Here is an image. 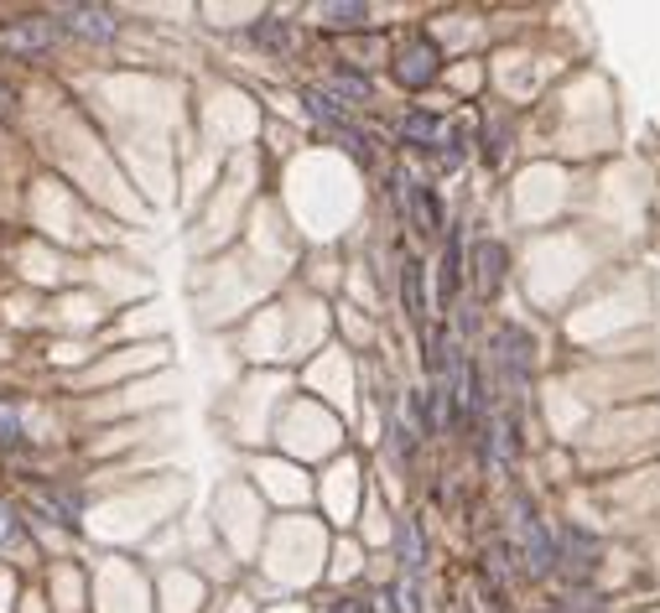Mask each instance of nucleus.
Returning a JSON list of instances; mask_svg holds the SVG:
<instances>
[{
    "instance_id": "nucleus-1",
    "label": "nucleus",
    "mask_w": 660,
    "mask_h": 613,
    "mask_svg": "<svg viewBox=\"0 0 660 613\" xmlns=\"http://www.w3.org/2000/svg\"><path fill=\"white\" fill-rule=\"evenodd\" d=\"M557 552H561L557 572L588 577L593 572V556H599V535H588L582 525H557Z\"/></svg>"
},
{
    "instance_id": "nucleus-2",
    "label": "nucleus",
    "mask_w": 660,
    "mask_h": 613,
    "mask_svg": "<svg viewBox=\"0 0 660 613\" xmlns=\"http://www.w3.org/2000/svg\"><path fill=\"white\" fill-rule=\"evenodd\" d=\"M494 354H500L504 375L515 379V390H525V379H531V364H536V349H531V338H525L521 328H504V333L494 338Z\"/></svg>"
},
{
    "instance_id": "nucleus-3",
    "label": "nucleus",
    "mask_w": 660,
    "mask_h": 613,
    "mask_svg": "<svg viewBox=\"0 0 660 613\" xmlns=\"http://www.w3.org/2000/svg\"><path fill=\"white\" fill-rule=\"evenodd\" d=\"M62 26L73 32V37H89V42H110L115 37V11H104V5H68L62 11Z\"/></svg>"
},
{
    "instance_id": "nucleus-4",
    "label": "nucleus",
    "mask_w": 660,
    "mask_h": 613,
    "mask_svg": "<svg viewBox=\"0 0 660 613\" xmlns=\"http://www.w3.org/2000/svg\"><path fill=\"white\" fill-rule=\"evenodd\" d=\"M396 79L406 83V89L432 83V79H437V47H432V42H411V47L396 58Z\"/></svg>"
},
{
    "instance_id": "nucleus-5",
    "label": "nucleus",
    "mask_w": 660,
    "mask_h": 613,
    "mask_svg": "<svg viewBox=\"0 0 660 613\" xmlns=\"http://www.w3.org/2000/svg\"><path fill=\"white\" fill-rule=\"evenodd\" d=\"M0 47L5 53H47L53 47V21H42V16H32V21H16V26H5L0 32Z\"/></svg>"
},
{
    "instance_id": "nucleus-6",
    "label": "nucleus",
    "mask_w": 660,
    "mask_h": 613,
    "mask_svg": "<svg viewBox=\"0 0 660 613\" xmlns=\"http://www.w3.org/2000/svg\"><path fill=\"white\" fill-rule=\"evenodd\" d=\"M400 208H411V218H417L421 235H442V203H437V193H432L426 182H411Z\"/></svg>"
},
{
    "instance_id": "nucleus-7",
    "label": "nucleus",
    "mask_w": 660,
    "mask_h": 613,
    "mask_svg": "<svg viewBox=\"0 0 660 613\" xmlns=\"http://www.w3.org/2000/svg\"><path fill=\"white\" fill-rule=\"evenodd\" d=\"M400 140H406V146H417V151H437L442 140H447V130H442L437 115H426V110H411V115L400 120Z\"/></svg>"
},
{
    "instance_id": "nucleus-8",
    "label": "nucleus",
    "mask_w": 660,
    "mask_h": 613,
    "mask_svg": "<svg viewBox=\"0 0 660 613\" xmlns=\"http://www.w3.org/2000/svg\"><path fill=\"white\" fill-rule=\"evenodd\" d=\"M301 104H307V115L322 120L328 130H343V125H349V110H343V104L333 100L328 89H307V94H301Z\"/></svg>"
},
{
    "instance_id": "nucleus-9",
    "label": "nucleus",
    "mask_w": 660,
    "mask_h": 613,
    "mask_svg": "<svg viewBox=\"0 0 660 613\" xmlns=\"http://www.w3.org/2000/svg\"><path fill=\"white\" fill-rule=\"evenodd\" d=\"M32 504H37L47 520H58V525H73L79 520V499H62L53 489H32Z\"/></svg>"
},
{
    "instance_id": "nucleus-10",
    "label": "nucleus",
    "mask_w": 660,
    "mask_h": 613,
    "mask_svg": "<svg viewBox=\"0 0 660 613\" xmlns=\"http://www.w3.org/2000/svg\"><path fill=\"white\" fill-rule=\"evenodd\" d=\"M474 260H479V292H483V297H489V292H500V265H504L500 245H479Z\"/></svg>"
},
{
    "instance_id": "nucleus-11",
    "label": "nucleus",
    "mask_w": 660,
    "mask_h": 613,
    "mask_svg": "<svg viewBox=\"0 0 660 613\" xmlns=\"http://www.w3.org/2000/svg\"><path fill=\"white\" fill-rule=\"evenodd\" d=\"M396 546H400V561H406V572L417 577L421 567H426V552H421V531H417V520H406L396 531Z\"/></svg>"
},
{
    "instance_id": "nucleus-12",
    "label": "nucleus",
    "mask_w": 660,
    "mask_h": 613,
    "mask_svg": "<svg viewBox=\"0 0 660 613\" xmlns=\"http://www.w3.org/2000/svg\"><path fill=\"white\" fill-rule=\"evenodd\" d=\"M463 286V245L458 235H447V260H442V302H453Z\"/></svg>"
},
{
    "instance_id": "nucleus-13",
    "label": "nucleus",
    "mask_w": 660,
    "mask_h": 613,
    "mask_svg": "<svg viewBox=\"0 0 660 613\" xmlns=\"http://www.w3.org/2000/svg\"><path fill=\"white\" fill-rule=\"evenodd\" d=\"M400 292H406V313H411V317H426V292H421V260H406V271H400Z\"/></svg>"
},
{
    "instance_id": "nucleus-14",
    "label": "nucleus",
    "mask_w": 660,
    "mask_h": 613,
    "mask_svg": "<svg viewBox=\"0 0 660 613\" xmlns=\"http://www.w3.org/2000/svg\"><path fill=\"white\" fill-rule=\"evenodd\" d=\"M369 94H375V83H369V79H364V73H349V68H339V73H333V100H354V104H360V100H369Z\"/></svg>"
},
{
    "instance_id": "nucleus-15",
    "label": "nucleus",
    "mask_w": 660,
    "mask_h": 613,
    "mask_svg": "<svg viewBox=\"0 0 660 613\" xmlns=\"http://www.w3.org/2000/svg\"><path fill=\"white\" fill-rule=\"evenodd\" d=\"M250 37L261 42V47H271V53H286V47H292V26H286V21H255V32H250Z\"/></svg>"
},
{
    "instance_id": "nucleus-16",
    "label": "nucleus",
    "mask_w": 660,
    "mask_h": 613,
    "mask_svg": "<svg viewBox=\"0 0 660 613\" xmlns=\"http://www.w3.org/2000/svg\"><path fill=\"white\" fill-rule=\"evenodd\" d=\"M364 21H369V5H322V26H333V32L364 26Z\"/></svg>"
},
{
    "instance_id": "nucleus-17",
    "label": "nucleus",
    "mask_w": 660,
    "mask_h": 613,
    "mask_svg": "<svg viewBox=\"0 0 660 613\" xmlns=\"http://www.w3.org/2000/svg\"><path fill=\"white\" fill-rule=\"evenodd\" d=\"M0 442H5V447H16L21 442V411L16 406H0Z\"/></svg>"
},
{
    "instance_id": "nucleus-18",
    "label": "nucleus",
    "mask_w": 660,
    "mask_h": 613,
    "mask_svg": "<svg viewBox=\"0 0 660 613\" xmlns=\"http://www.w3.org/2000/svg\"><path fill=\"white\" fill-rule=\"evenodd\" d=\"M11 535H16V525H11V510H5V504H0V546H5V541H11Z\"/></svg>"
},
{
    "instance_id": "nucleus-19",
    "label": "nucleus",
    "mask_w": 660,
    "mask_h": 613,
    "mask_svg": "<svg viewBox=\"0 0 660 613\" xmlns=\"http://www.w3.org/2000/svg\"><path fill=\"white\" fill-rule=\"evenodd\" d=\"M333 613H364V609L354 603V598H339V609H333Z\"/></svg>"
},
{
    "instance_id": "nucleus-20",
    "label": "nucleus",
    "mask_w": 660,
    "mask_h": 613,
    "mask_svg": "<svg viewBox=\"0 0 660 613\" xmlns=\"http://www.w3.org/2000/svg\"><path fill=\"white\" fill-rule=\"evenodd\" d=\"M0 115H11V89L0 83Z\"/></svg>"
}]
</instances>
